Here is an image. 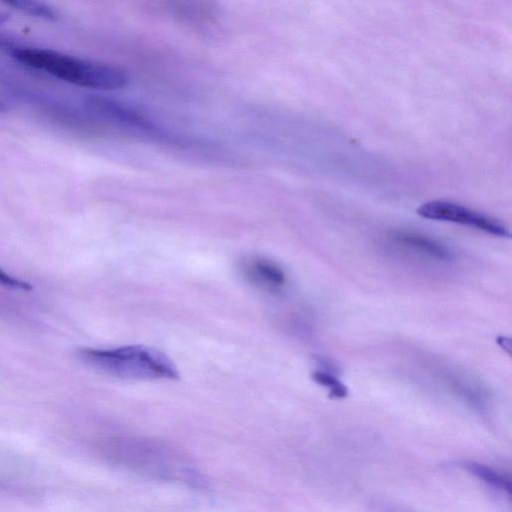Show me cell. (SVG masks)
Returning a JSON list of instances; mask_svg holds the SVG:
<instances>
[{
	"instance_id": "cell-1",
	"label": "cell",
	"mask_w": 512,
	"mask_h": 512,
	"mask_svg": "<svg viewBox=\"0 0 512 512\" xmlns=\"http://www.w3.org/2000/svg\"><path fill=\"white\" fill-rule=\"evenodd\" d=\"M16 62L67 83L96 90H118L129 81L114 65L77 58L59 51L19 44L10 55Z\"/></svg>"
},
{
	"instance_id": "cell-2",
	"label": "cell",
	"mask_w": 512,
	"mask_h": 512,
	"mask_svg": "<svg viewBox=\"0 0 512 512\" xmlns=\"http://www.w3.org/2000/svg\"><path fill=\"white\" fill-rule=\"evenodd\" d=\"M80 356L93 368L122 379H174L178 376L175 365L165 354L146 346L84 348Z\"/></svg>"
},
{
	"instance_id": "cell-3",
	"label": "cell",
	"mask_w": 512,
	"mask_h": 512,
	"mask_svg": "<svg viewBox=\"0 0 512 512\" xmlns=\"http://www.w3.org/2000/svg\"><path fill=\"white\" fill-rule=\"evenodd\" d=\"M416 213L426 219L465 225L497 237H510L508 228L497 219L458 203L431 200L422 203Z\"/></svg>"
},
{
	"instance_id": "cell-4",
	"label": "cell",
	"mask_w": 512,
	"mask_h": 512,
	"mask_svg": "<svg viewBox=\"0 0 512 512\" xmlns=\"http://www.w3.org/2000/svg\"><path fill=\"white\" fill-rule=\"evenodd\" d=\"M83 104L91 116L105 122L130 127L145 133H158V129L143 115L115 99L91 95L84 99Z\"/></svg>"
},
{
	"instance_id": "cell-5",
	"label": "cell",
	"mask_w": 512,
	"mask_h": 512,
	"mask_svg": "<svg viewBox=\"0 0 512 512\" xmlns=\"http://www.w3.org/2000/svg\"><path fill=\"white\" fill-rule=\"evenodd\" d=\"M388 239L397 249L430 261L449 262L454 258L453 252L444 244L414 231L395 230L390 232Z\"/></svg>"
},
{
	"instance_id": "cell-6",
	"label": "cell",
	"mask_w": 512,
	"mask_h": 512,
	"mask_svg": "<svg viewBox=\"0 0 512 512\" xmlns=\"http://www.w3.org/2000/svg\"><path fill=\"white\" fill-rule=\"evenodd\" d=\"M248 278L268 290L281 288L286 281L285 273L276 263L264 258H255L245 266Z\"/></svg>"
},
{
	"instance_id": "cell-7",
	"label": "cell",
	"mask_w": 512,
	"mask_h": 512,
	"mask_svg": "<svg viewBox=\"0 0 512 512\" xmlns=\"http://www.w3.org/2000/svg\"><path fill=\"white\" fill-rule=\"evenodd\" d=\"M2 3L29 16L54 22L58 13L50 4L43 0H0Z\"/></svg>"
},
{
	"instance_id": "cell-8",
	"label": "cell",
	"mask_w": 512,
	"mask_h": 512,
	"mask_svg": "<svg viewBox=\"0 0 512 512\" xmlns=\"http://www.w3.org/2000/svg\"><path fill=\"white\" fill-rule=\"evenodd\" d=\"M464 466L470 473L474 474L486 483L495 488L506 491L509 495L511 494L512 488L510 480L492 468L475 462H467Z\"/></svg>"
},
{
	"instance_id": "cell-9",
	"label": "cell",
	"mask_w": 512,
	"mask_h": 512,
	"mask_svg": "<svg viewBox=\"0 0 512 512\" xmlns=\"http://www.w3.org/2000/svg\"><path fill=\"white\" fill-rule=\"evenodd\" d=\"M312 378L316 383L324 387H328L330 389L331 396L334 398H344L348 394L347 387L329 373L315 371L312 374Z\"/></svg>"
},
{
	"instance_id": "cell-10",
	"label": "cell",
	"mask_w": 512,
	"mask_h": 512,
	"mask_svg": "<svg viewBox=\"0 0 512 512\" xmlns=\"http://www.w3.org/2000/svg\"><path fill=\"white\" fill-rule=\"evenodd\" d=\"M0 284L11 289L30 291L33 287L26 281L18 279L0 267Z\"/></svg>"
},
{
	"instance_id": "cell-11",
	"label": "cell",
	"mask_w": 512,
	"mask_h": 512,
	"mask_svg": "<svg viewBox=\"0 0 512 512\" xmlns=\"http://www.w3.org/2000/svg\"><path fill=\"white\" fill-rule=\"evenodd\" d=\"M20 44L16 39L0 33V53L6 56L12 54L15 48Z\"/></svg>"
},
{
	"instance_id": "cell-12",
	"label": "cell",
	"mask_w": 512,
	"mask_h": 512,
	"mask_svg": "<svg viewBox=\"0 0 512 512\" xmlns=\"http://www.w3.org/2000/svg\"><path fill=\"white\" fill-rule=\"evenodd\" d=\"M7 111V106L0 100V114Z\"/></svg>"
},
{
	"instance_id": "cell-13",
	"label": "cell",
	"mask_w": 512,
	"mask_h": 512,
	"mask_svg": "<svg viewBox=\"0 0 512 512\" xmlns=\"http://www.w3.org/2000/svg\"><path fill=\"white\" fill-rule=\"evenodd\" d=\"M6 19H7L6 16H3L2 14H0V23L4 22Z\"/></svg>"
}]
</instances>
